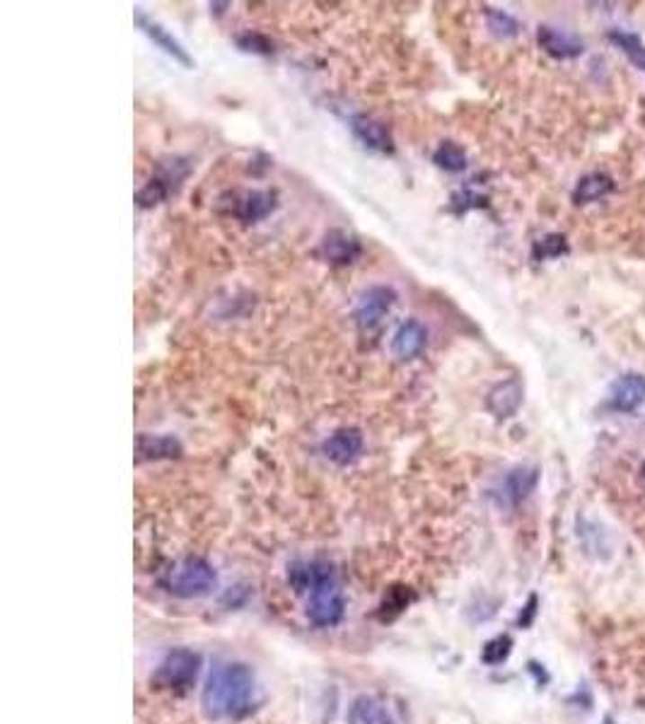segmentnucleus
I'll return each instance as SVG.
<instances>
[{
    "instance_id": "f257e3e1",
    "label": "nucleus",
    "mask_w": 645,
    "mask_h": 724,
    "mask_svg": "<svg viewBox=\"0 0 645 724\" xmlns=\"http://www.w3.org/2000/svg\"><path fill=\"white\" fill-rule=\"evenodd\" d=\"M256 698V681L245 664H220L211 671L201 705L211 720H237L254 708Z\"/></svg>"
},
{
    "instance_id": "f03ea898",
    "label": "nucleus",
    "mask_w": 645,
    "mask_h": 724,
    "mask_svg": "<svg viewBox=\"0 0 645 724\" xmlns=\"http://www.w3.org/2000/svg\"><path fill=\"white\" fill-rule=\"evenodd\" d=\"M167 587L172 594L177 596H203L215 587V570L203 558L189 556L169 572Z\"/></svg>"
},
{
    "instance_id": "7ed1b4c3",
    "label": "nucleus",
    "mask_w": 645,
    "mask_h": 724,
    "mask_svg": "<svg viewBox=\"0 0 645 724\" xmlns=\"http://www.w3.org/2000/svg\"><path fill=\"white\" fill-rule=\"evenodd\" d=\"M201 669V655L192 649H175L162 659L160 669L155 671L153 681L162 688L172 691H186L192 686Z\"/></svg>"
},
{
    "instance_id": "20e7f679",
    "label": "nucleus",
    "mask_w": 645,
    "mask_h": 724,
    "mask_svg": "<svg viewBox=\"0 0 645 724\" xmlns=\"http://www.w3.org/2000/svg\"><path fill=\"white\" fill-rule=\"evenodd\" d=\"M394 299H397V295L387 285H372V288L365 290L361 298H358V305H355V321H358V326L365 328V331L375 328L384 319V314L392 309Z\"/></svg>"
},
{
    "instance_id": "39448f33",
    "label": "nucleus",
    "mask_w": 645,
    "mask_h": 724,
    "mask_svg": "<svg viewBox=\"0 0 645 724\" xmlns=\"http://www.w3.org/2000/svg\"><path fill=\"white\" fill-rule=\"evenodd\" d=\"M308 616L315 625H336L341 621V616H344V596L338 592L336 582L309 592Z\"/></svg>"
},
{
    "instance_id": "423d86ee",
    "label": "nucleus",
    "mask_w": 645,
    "mask_h": 724,
    "mask_svg": "<svg viewBox=\"0 0 645 724\" xmlns=\"http://www.w3.org/2000/svg\"><path fill=\"white\" fill-rule=\"evenodd\" d=\"M288 579L298 594H309L317 587L336 582V572L327 560H302V563L292 565Z\"/></svg>"
},
{
    "instance_id": "0eeeda50",
    "label": "nucleus",
    "mask_w": 645,
    "mask_h": 724,
    "mask_svg": "<svg viewBox=\"0 0 645 724\" xmlns=\"http://www.w3.org/2000/svg\"><path fill=\"white\" fill-rule=\"evenodd\" d=\"M363 451V434L355 427H344L331 434L324 442V454L334 461V464H351L361 457Z\"/></svg>"
},
{
    "instance_id": "6e6552de",
    "label": "nucleus",
    "mask_w": 645,
    "mask_h": 724,
    "mask_svg": "<svg viewBox=\"0 0 645 724\" xmlns=\"http://www.w3.org/2000/svg\"><path fill=\"white\" fill-rule=\"evenodd\" d=\"M539 469L534 466H520L507 473L503 486H500V496L506 505H520L524 497L530 496L532 490L537 488Z\"/></svg>"
},
{
    "instance_id": "1a4fd4ad",
    "label": "nucleus",
    "mask_w": 645,
    "mask_h": 724,
    "mask_svg": "<svg viewBox=\"0 0 645 724\" xmlns=\"http://www.w3.org/2000/svg\"><path fill=\"white\" fill-rule=\"evenodd\" d=\"M426 341H428V331H426V326H423L421 321L408 319L397 328V334H394L392 338V351L397 358L411 360L426 348Z\"/></svg>"
},
{
    "instance_id": "9d476101",
    "label": "nucleus",
    "mask_w": 645,
    "mask_h": 724,
    "mask_svg": "<svg viewBox=\"0 0 645 724\" xmlns=\"http://www.w3.org/2000/svg\"><path fill=\"white\" fill-rule=\"evenodd\" d=\"M612 404L616 411H636L645 404V377L623 374L612 384Z\"/></svg>"
},
{
    "instance_id": "9b49d317",
    "label": "nucleus",
    "mask_w": 645,
    "mask_h": 724,
    "mask_svg": "<svg viewBox=\"0 0 645 724\" xmlns=\"http://www.w3.org/2000/svg\"><path fill=\"white\" fill-rule=\"evenodd\" d=\"M537 39L539 46L544 49L546 54H551L553 58H576V56L583 54L580 39L569 34V31L556 30V27H539Z\"/></svg>"
},
{
    "instance_id": "f8f14e48",
    "label": "nucleus",
    "mask_w": 645,
    "mask_h": 724,
    "mask_svg": "<svg viewBox=\"0 0 645 724\" xmlns=\"http://www.w3.org/2000/svg\"><path fill=\"white\" fill-rule=\"evenodd\" d=\"M136 22H139V27L143 31H146L148 37H150V41H153L157 49H162L165 54H169L172 58H177L179 63H184V66H192V58H189V54H186L184 49H182V44H179L177 39L172 37L165 27H162L160 22H155V20H150V17L146 15V13H136Z\"/></svg>"
},
{
    "instance_id": "ddd939ff",
    "label": "nucleus",
    "mask_w": 645,
    "mask_h": 724,
    "mask_svg": "<svg viewBox=\"0 0 645 724\" xmlns=\"http://www.w3.org/2000/svg\"><path fill=\"white\" fill-rule=\"evenodd\" d=\"M182 454V444L169 434H139L136 440V459L153 461V459H175Z\"/></svg>"
},
{
    "instance_id": "4468645a",
    "label": "nucleus",
    "mask_w": 645,
    "mask_h": 724,
    "mask_svg": "<svg viewBox=\"0 0 645 724\" xmlns=\"http://www.w3.org/2000/svg\"><path fill=\"white\" fill-rule=\"evenodd\" d=\"M520 404H523V384L517 380L503 381L488 394V411L496 418H510L517 413Z\"/></svg>"
},
{
    "instance_id": "2eb2a0df",
    "label": "nucleus",
    "mask_w": 645,
    "mask_h": 724,
    "mask_svg": "<svg viewBox=\"0 0 645 724\" xmlns=\"http://www.w3.org/2000/svg\"><path fill=\"white\" fill-rule=\"evenodd\" d=\"M351 129H354V133L358 136V140H361L363 145L372 147V150H380V153L392 150V136H390V130L384 129L380 121H375V119L355 116Z\"/></svg>"
},
{
    "instance_id": "dca6fc26",
    "label": "nucleus",
    "mask_w": 645,
    "mask_h": 724,
    "mask_svg": "<svg viewBox=\"0 0 645 724\" xmlns=\"http://www.w3.org/2000/svg\"><path fill=\"white\" fill-rule=\"evenodd\" d=\"M322 254L331 264H351L361 254V245L346 232H329L324 237Z\"/></svg>"
},
{
    "instance_id": "f3484780",
    "label": "nucleus",
    "mask_w": 645,
    "mask_h": 724,
    "mask_svg": "<svg viewBox=\"0 0 645 724\" xmlns=\"http://www.w3.org/2000/svg\"><path fill=\"white\" fill-rule=\"evenodd\" d=\"M348 724H392V717L375 698L363 695L348 710Z\"/></svg>"
},
{
    "instance_id": "a211bd4d",
    "label": "nucleus",
    "mask_w": 645,
    "mask_h": 724,
    "mask_svg": "<svg viewBox=\"0 0 645 724\" xmlns=\"http://www.w3.org/2000/svg\"><path fill=\"white\" fill-rule=\"evenodd\" d=\"M612 189H614V182L607 174H599V172L597 174H587L585 179H580V183L573 191V201L578 206L595 203V201L605 199Z\"/></svg>"
},
{
    "instance_id": "6ab92c4d",
    "label": "nucleus",
    "mask_w": 645,
    "mask_h": 724,
    "mask_svg": "<svg viewBox=\"0 0 645 724\" xmlns=\"http://www.w3.org/2000/svg\"><path fill=\"white\" fill-rule=\"evenodd\" d=\"M273 208H276V196H273V193H269V191H252V193H246L245 199H242V203H239L237 215L242 220L254 222L266 218Z\"/></svg>"
},
{
    "instance_id": "aec40b11",
    "label": "nucleus",
    "mask_w": 645,
    "mask_h": 724,
    "mask_svg": "<svg viewBox=\"0 0 645 724\" xmlns=\"http://www.w3.org/2000/svg\"><path fill=\"white\" fill-rule=\"evenodd\" d=\"M609 39H612V41H614V44L619 46V49H622L623 54L629 56L631 61L636 63L638 68L645 70V44L636 37V34H629V31L614 30V31H609Z\"/></svg>"
},
{
    "instance_id": "412c9836",
    "label": "nucleus",
    "mask_w": 645,
    "mask_h": 724,
    "mask_svg": "<svg viewBox=\"0 0 645 724\" xmlns=\"http://www.w3.org/2000/svg\"><path fill=\"white\" fill-rule=\"evenodd\" d=\"M433 162L438 167L447 169V172H461V169L467 167V153L457 143H443L433 153Z\"/></svg>"
},
{
    "instance_id": "4be33fe9",
    "label": "nucleus",
    "mask_w": 645,
    "mask_h": 724,
    "mask_svg": "<svg viewBox=\"0 0 645 724\" xmlns=\"http://www.w3.org/2000/svg\"><path fill=\"white\" fill-rule=\"evenodd\" d=\"M569 252V245H566V237L563 235H546L544 239H539L534 245V259L544 261V259H556L561 254Z\"/></svg>"
},
{
    "instance_id": "5701e85b",
    "label": "nucleus",
    "mask_w": 645,
    "mask_h": 724,
    "mask_svg": "<svg viewBox=\"0 0 645 724\" xmlns=\"http://www.w3.org/2000/svg\"><path fill=\"white\" fill-rule=\"evenodd\" d=\"M510 648H513V640L507 635H498L491 642H486L481 659L486 664H503L507 659V655H510Z\"/></svg>"
},
{
    "instance_id": "b1692460",
    "label": "nucleus",
    "mask_w": 645,
    "mask_h": 724,
    "mask_svg": "<svg viewBox=\"0 0 645 724\" xmlns=\"http://www.w3.org/2000/svg\"><path fill=\"white\" fill-rule=\"evenodd\" d=\"M486 15H488V27H491L493 34H498V37H515L517 30H520V24L515 22V17H510L507 13H500V10L491 8Z\"/></svg>"
},
{
    "instance_id": "393cba45",
    "label": "nucleus",
    "mask_w": 645,
    "mask_h": 724,
    "mask_svg": "<svg viewBox=\"0 0 645 724\" xmlns=\"http://www.w3.org/2000/svg\"><path fill=\"white\" fill-rule=\"evenodd\" d=\"M165 196H167V183L162 182V179H153V182L146 183V189L139 191L136 201H139L143 208H148V206H155V203H160Z\"/></svg>"
},
{
    "instance_id": "a878e982",
    "label": "nucleus",
    "mask_w": 645,
    "mask_h": 724,
    "mask_svg": "<svg viewBox=\"0 0 645 724\" xmlns=\"http://www.w3.org/2000/svg\"><path fill=\"white\" fill-rule=\"evenodd\" d=\"M408 599H411V594H408V592H404V589H401V587H394L392 592H390V594L384 596L382 609H384V611L390 609V611H392V613H399V611L407 609Z\"/></svg>"
},
{
    "instance_id": "bb28decb",
    "label": "nucleus",
    "mask_w": 645,
    "mask_h": 724,
    "mask_svg": "<svg viewBox=\"0 0 645 724\" xmlns=\"http://www.w3.org/2000/svg\"><path fill=\"white\" fill-rule=\"evenodd\" d=\"M237 44L242 46V49H246V51H259V54H269L271 51L269 41L264 37H259V34H245V37L237 39Z\"/></svg>"
},
{
    "instance_id": "cd10ccee",
    "label": "nucleus",
    "mask_w": 645,
    "mask_h": 724,
    "mask_svg": "<svg viewBox=\"0 0 645 724\" xmlns=\"http://www.w3.org/2000/svg\"><path fill=\"white\" fill-rule=\"evenodd\" d=\"M534 603H537V599L532 596V599H530V606H527V609H530V616H532V613H534ZM524 623H530V618H527V611H524V616H520V625H524Z\"/></svg>"
}]
</instances>
